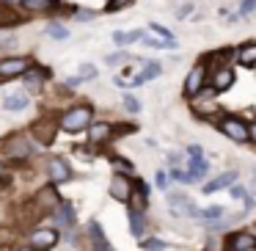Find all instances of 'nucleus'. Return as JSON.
Segmentation results:
<instances>
[{"mask_svg": "<svg viewBox=\"0 0 256 251\" xmlns=\"http://www.w3.org/2000/svg\"><path fill=\"white\" fill-rule=\"evenodd\" d=\"M47 171H50V179L56 185H64V182H69V179H72V166H69L64 157H50Z\"/></svg>", "mask_w": 256, "mask_h": 251, "instance_id": "3", "label": "nucleus"}, {"mask_svg": "<svg viewBox=\"0 0 256 251\" xmlns=\"http://www.w3.org/2000/svg\"><path fill=\"white\" fill-rule=\"evenodd\" d=\"M91 237H94V243H96V248H100V251H110V243H108V240H105V234H102V226H100V223H91Z\"/></svg>", "mask_w": 256, "mask_h": 251, "instance_id": "25", "label": "nucleus"}, {"mask_svg": "<svg viewBox=\"0 0 256 251\" xmlns=\"http://www.w3.org/2000/svg\"><path fill=\"white\" fill-rule=\"evenodd\" d=\"M154 182H157V188H160V190H166V188H168V174H166V171H157Z\"/></svg>", "mask_w": 256, "mask_h": 251, "instance_id": "37", "label": "nucleus"}, {"mask_svg": "<svg viewBox=\"0 0 256 251\" xmlns=\"http://www.w3.org/2000/svg\"><path fill=\"white\" fill-rule=\"evenodd\" d=\"M124 105H127V111H130V113H138V111H140V102L135 100L132 94H124Z\"/></svg>", "mask_w": 256, "mask_h": 251, "instance_id": "32", "label": "nucleus"}, {"mask_svg": "<svg viewBox=\"0 0 256 251\" xmlns=\"http://www.w3.org/2000/svg\"><path fill=\"white\" fill-rule=\"evenodd\" d=\"M12 237H14V234H12V229L0 226V245H8V243H12Z\"/></svg>", "mask_w": 256, "mask_h": 251, "instance_id": "36", "label": "nucleus"}, {"mask_svg": "<svg viewBox=\"0 0 256 251\" xmlns=\"http://www.w3.org/2000/svg\"><path fill=\"white\" fill-rule=\"evenodd\" d=\"M17 3H22V0H6V6H17Z\"/></svg>", "mask_w": 256, "mask_h": 251, "instance_id": "43", "label": "nucleus"}, {"mask_svg": "<svg viewBox=\"0 0 256 251\" xmlns=\"http://www.w3.org/2000/svg\"><path fill=\"white\" fill-rule=\"evenodd\" d=\"M144 229H146L144 215H140L138 210H130V232H132L135 237H144Z\"/></svg>", "mask_w": 256, "mask_h": 251, "instance_id": "20", "label": "nucleus"}, {"mask_svg": "<svg viewBox=\"0 0 256 251\" xmlns=\"http://www.w3.org/2000/svg\"><path fill=\"white\" fill-rule=\"evenodd\" d=\"M127 6H132V0H110L105 6V12H122V9H127Z\"/></svg>", "mask_w": 256, "mask_h": 251, "instance_id": "30", "label": "nucleus"}, {"mask_svg": "<svg viewBox=\"0 0 256 251\" xmlns=\"http://www.w3.org/2000/svg\"><path fill=\"white\" fill-rule=\"evenodd\" d=\"M88 138H91V144H105L108 138H110V133H113V127L110 124H105V122H96L94 127L88 130Z\"/></svg>", "mask_w": 256, "mask_h": 251, "instance_id": "16", "label": "nucleus"}, {"mask_svg": "<svg viewBox=\"0 0 256 251\" xmlns=\"http://www.w3.org/2000/svg\"><path fill=\"white\" fill-rule=\"evenodd\" d=\"M47 36H52V39H66L69 31L61 28V25H50V28H47Z\"/></svg>", "mask_w": 256, "mask_h": 251, "instance_id": "31", "label": "nucleus"}, {"mask_svg": "<svg viewBox=\"0 0 256 251\" xmlns=\"http://www.w3.org/2000/svg\"><path fill=\"white\" fill-rule=\"evenodd\" d=\"M228 248L232 251H256V237L248 232H237L228 237Z\"/></svg>", "mask_w": 256, "mask_h": 251, "instance_id": "11", "label": "nucleus"}, {"mask_svg": "<svg viewBox=\"0 0 256 251\" xmlns=\"http://www.w3.org/2000/svg\"><path fill=\"white\" fill-rule=\"evenodd\" d=\"M80 80H91V78H96V67L94 64H83L80 67V75H78Z\"/></svg>", "mask_w": 256, "mask_h": 251, "instance_id": "28", "label": "nucleus"}, {"mask_svg": "<svg viewBox=\"0 0 256 251\" xmlns=\"http://www.w3.org/2000/svg\"><path fill=\"white\" fill-rule=\"evenodd\" d=\"M210 171V163L204 160V157H198V160H190V171H188V177H190V182H198L204 174Z\"/></svg>", "mask_w": 256, "mask_h": 251, "instance_id": "19", "label": "nucleus"}, {"mask_svg": "<svg viewBox=\"0 0 256 251\" xmlns=\"http://www.w3.org/2000/svg\"><path fill=\"white\" fill-rule=\"evenodd\" d=\"M160 72H162L160 64H146V69L140 75H135L130 86H140V83H146V80H154V78H160Z\"/></svg>", "mask_w": 256, "mask_h": 251, "instance_id": "18", "label": "nucleus"}, {"mask_svg": "<svg viewBox=\"0 0 256 251\" xmlns=\"http://www.w3.org/2000/svg\"><path fill=\"white\" fill-rule=\"evenodd\" d=\"M52 215H56V221L61 223V226H72V223H74V207L69 204V201H64V204L56 207Z\"/></svg>", "mask_w": 256, "mask_h": 251, "instance_id": "15", "label": "nucleus"}, {"mask_svg": "<svg viewBox=\"0 0 256 251\" xmlns=\"http://www.w3.org/2000/svg\"><path fill=\"white\" fill-rule=\"evenodd\" d=\"M188 155H190V160H198V157H204V149H201L198 144H190L188 146Z\"/></svg>", "mask_w": 256, "mask_h": 251, "instance_id": "34", "label": "nucleus"}, {"mask_svg": "<svg viewBox=\"0 0 256 251\" xmlns=\"http://www.w3.org/2000/svg\"><path fill=\"white\" fill-rule=\"evenodd\" d=\"M58 243V232L56 229H36L34 234H30V248L34 251H47V248H52V245Z\"/></svg>", "mask_w": 256, "mask_h": 251, "instance_id": "5", "label": "nucleus"}, {"mask_svg": "<svg viewBox=\"0 0 256 251\" xmlns=\"http://www.w3.org/2000/svg\"><path fill=\"white\" fill-rule=\"evenodd\" d=\"M127 53H116V56H108V64H122V61H127Z\"/></svg>", "mask_w": 256, "mask_h": 251, "instance_id": "39", "label": "nucleus"}, {"mask_svg": "<svg viewBox=\"0 0 256 251\" xmlns=\"http://www.w3.org/2000/svg\"><path fill=\"white\" fill-rule=\"evenodd\" d=\"M256 9V0H242V6H240V17H245V14H250Z\"/></svg>", "mask_w": 256, "mask_h": 251, "instance_id": "35", "label": "nucleus"}, {"mask_svg": "<svg viewBox=\"0 0 256 251\" xmlns=\"http://www.w3.org/2000/svg\"><path fill=\"white\" fill-rule=\"evenodd\" d=\"M204 80H206V67H193L190 75L184 78V94L188 97H198V91L204 89Z\"/></svg>", "mask_w": 256, "mask_h": 251, "instance_id": "6", "label": "nucleus"}, {"mask_svg": "<svg viewBox=\"0 0 256 251\" xmlns=\"http://www.w3.org/2000/svg\"><path fill=\"white\" fill-rule=\"evenodd\" d=\"M218 127H220V133L226 135V138H232V141H240V144L248 141V124H245L240 116H223L220 122H218Z\"/></svg>", "mask_w": 256, "mask_h": 251, "instance_id": "2", "label": "nucleus"}, {"mask_svg": "<svg viewBox=\"0 0 256 251\" xmlns=\"http://www.w3.org/2000/svg\"><path fill=\"white\" fill-rule=\"evenodd\" d=\"M6 152H8L12 157H28L30 152H34V146H30V141L25 138V135H17V138H12V141H8Z\"/></svg>", "mask_w": 256, "mask_h": 251, "instance_id": "12", "label": "nucleus"}, {"mask_svg": "<svg viewBox=\"0 0 256 251\" xmlns=\"http://www.w3.org/2000/svg\"><path fill=\"white\" fill-rule=\"evenodd\" d=\"M138 39H144V31H130V34H122V31H116V34H113V42H116L118 47L132 45V42H138Z\"/></svg>", "mask_w": 256, "mask_h": 251, "instance_id": "23", "label": "nucleus"}, {"mask_svg": "<svg viewBox=\"0 0 256 251\" xmlns=\"http://www.w3.org/2000/svg\"><path fill=\"white\" fill-rule=\"evenodd\" d=\"M149 31H152V34H157L162 42H176V39H174V34H171V31H168V28H162V25H157V23H152V25H149Z\"/></svg>", "mask_w": 256, "mask_h": 251, "instance_id": "27", "label": "nucleus"}, {"mask_svg": "<svg viewBox=\"0 0 256 251\" xmlns=\"http://www.w3.org/2000/svg\"><path fill=\"white\" fill-rule=\"evenodd\" d=\"M234 86V69L232 67H218L215 69V78H212V89L215 94H223Z\"/></svg>", "mask_w": 256, "mask_h": 251, "instance_id": "7", "label": "nucleus"}, {"mask_svg": "<svg viewBox=\"0 0 256 251\" xmlns=\"http://www.w3.org/2000/svg\"><path fill=\"white\" fill-rule=\"evenodd\" d=\"M30 133L39 138V144H52V138H56V124H52V119H42V122H36L30 127Z\"/></svg>", "mask_w": 256, "mask_h": 251, "instance_id": "10", "label": "nucleus"}, {"mask_svg": "<svg viewBox=\"0 0 256 251\" xmlns=\"http://www.w3.org/2000/svg\"><path fill=\"white\" fill-rule=\"evenodd\" d=\"M14 25H20V14L14 12V6L0 3V28H14Z\"/></svg>", "mask_w": 256, "mask_h": 251, "instance_id": "17", "label": "nucleus"}, {"mask_svg": "<svg viewBox=\"0 0 256 251\" xmlns=\"http://www.w3.org/2000/svg\"><path fill=\"white\" fill-rule=\"evenodd\" d=\"M232 196H234V199H248V193H245V188H240V185H232Z\"/></svg>", "mask_w": 256, "mask_h": 251, "instance_id": "38", "label": "nucleus"}, {"mask_svg": "<svg viewBox=\"0 0 256 251\" xmlns=\"http://www.w3.org/2000/svg\"><path fill=\"white\" fill-rule=\"evenodd\" d=\"M110 196L116 201H130V196H132V182H130L124 174H118V177H113V182H110Z\"/></svg>", "mask_w": 256, "mask_h": 251, "instance_id": "8", "label": "nucleus"}, {"mask_svg": "<svg viewBox=\"0 0 256 251\" xmlns=\"http://www.w3.org/2000/svg\"><path fill=\"white\" fill-rule=\"evenodd\" d=\"M88 124H91V108L88 105H74L61 116V130H66V133H80Z\"/></svg>", "mask_w": 256, "mask_h": 251, "instance_id": "1", "label": "nucleus"}, {"mask_svg": "<svg viewBox=\"0 0 256 251\" xmlns=\"http://www.w3.org/2000/svg\"><path fill=\"white\" fill-rule=\"evenodd\" d=\"M140 248H146V251H162V248H166V243H162V240H157V237H152V240H144V243H140Z\"/></svg>", "mask_w": 256, "mask_h": 251, "instance_id": "29", "label": "nucleus"}, {"mask_svg": "<svg viewBox=\"0 0 256 251\" xmlns=\"http://www.w3.org/2000/svg\"><path fill=\"white\" fill-rule=\"evenodd\" d=\"M190 12H193V6H182V9H179V12H176V14H179V17H188Z\"/></svg>", "mask_w": 256, "mask_h": 251, "instance_id": "40", "label": "nucleus"}, {"mask_svg": "<svg viewBox=\"0 0 256 251\" xmlns=\"http://www.w3.org/2000/svg\"><path fill=\"white\" fill-rule=\"evenodd\" d=\"M36 201H39V204H44V207H52V210H56V207L61 204V201H58V196H56V190H52V185H47L44 190H39Z\"/></svg>", "mask_w": 256, "mask_h": 251, "instance_id": "21", "label": "nucleus"}, {"mask_svg": "<svg viewBox=\"0 0 256 251\" xmlns=\"http://www.w3.org/2000/svg\"><path fill=\"white\" fill-rule=\"evenodd\" d=\"M168 210L174 215H198V207L184 196H168Z\"/></svg>", "mask_w": 256, "mask_h": 251, "instance_id": "9", "label": "nucleus"}, {"mask_svg": "<svg viewBox=\"0 0 256 251\" xmlns=\"http://www.w3.org/2000/svg\"><path fill=\"white\" fill-rule=\"evenodd\" d=\"M234 179H237V171H226V174H220L218 179H212V182H206L201 190H204V193H215V190L232 188V185H234Z\"/></svg>", "mask_w": 256, "mask_h": 251, "instance_id": "13", "label": "nucleus"}, {"mask_svg": "<svg viewBox=\"0 0 256 251\" xmlns=\"http://www.w3.org/2000/svg\"><path fill=\"white\" fill-rule=\"evenodd\" d=\"M12 251H34L30 245H17V248H12Z\"/></svg>", "mask_w": 256, "mask_h": 251, "instance_id": "42", "label": "nucleus"}, {"mask_svg": "<svg viewBox=\"0 0 256 251\" xmlns=\"http://www.w3.org/2000/svg\"><path fill=\"white\" fill-rule=\"evenodd\" d=\"M47 72L44 69H30V72H25V89L30 91V94H39L42 91V83H44Z\"/></svg>", "mask_w": 256, "mask_h": 251, "instance_id": "14", "label": "nucleus"}, {"mask_svg": "<svg viewBox=\"0 0 256 251\" xmlns=\"http://www.w3.org/2000/svg\"><path fill=\"white\" fill-rule=\"evenodd\" d=\"M254 188H256V168H254Z\"/></svg>", "mask_w": 256, "mask_h": 251, "instance_id": "44", "label": "nucleus"}, {"mask_svg": "<svg viewBox=\"0 0 256 251\" xmlns=\"http://www.w3.org/2000/svg\"><path fill=\"white\" fill-rule=\"evenodd\" d=\"M237 61L242 64V67H254V64H256V45H245V47H240Z\"/></svg>", "mask_w": 256, "mask_h": 251, "instance_id": "22", "label": "nucleus"}, {"mask_svg": "<svg viewBox=\"0 0 256 251\" xmlns=\"http://www.w3.org/2000/svg\"><path fill=\"white\" fill-rule=\"evenodd\" d=\"M25 9H30V12H44V9H50L56 0H22Z\"/></svg>", "mask_w": 256, "mask_h": 251, "instance_id": "26", "label": "nucleus"}, {"mask_svg": "<svg viewBox=\"0 0 256 251\" xmlns=\"http://www.w3.org/2000/svg\"><path fill=\"white\" fill-rule=\"evenodd\" d=\"M248 141H256V124H250V127H248Z\"/></svg>", "mask_w": 256, "mask_h": 251, "instance_id": "41", "label": "nucleus"}, {"mask_svg": "<svg viewBox=\"0 0 256 251\" xmlns=\"http://www.w3.org/2000/svg\"><path fill=\"white\" fill-rule=\"evenodd\" d=\"M25 69H30V61H28V58H6V61H0V80L20 78Z\"/></svg>", "mask_w": 256, "mask_h": 251, "instance_id": "4", "label": "nucleus"}, {"mask_svg": "<svg viewBox=\"0 0 256 251\" xmlns=\"http://www.w3.org/2000/svg\"><path fill=\"white\" fill-rule=\"evenodd\" d=\"M3 108H6V111H25V108H28V97H25V94L6 97V102H3Z\"/></svg>", "mask_w": 256, "mask_h": 251, "instance_id": "24", "label": "nucleus"}, {"mask_svg": "<svg viewBox=\"0 0 256 251\" xmlns=\"http://www.w3.org/2000/svg\"><path fill=\"white\" fill-rule=\"evenodd\" d=\"M201 218H220L223 215V207H206V210H198Z\"/></svg>", "mask_w": 256, "mask_h": 251, "instance_id": "33", "label": "nucleus"}]
</instances>
